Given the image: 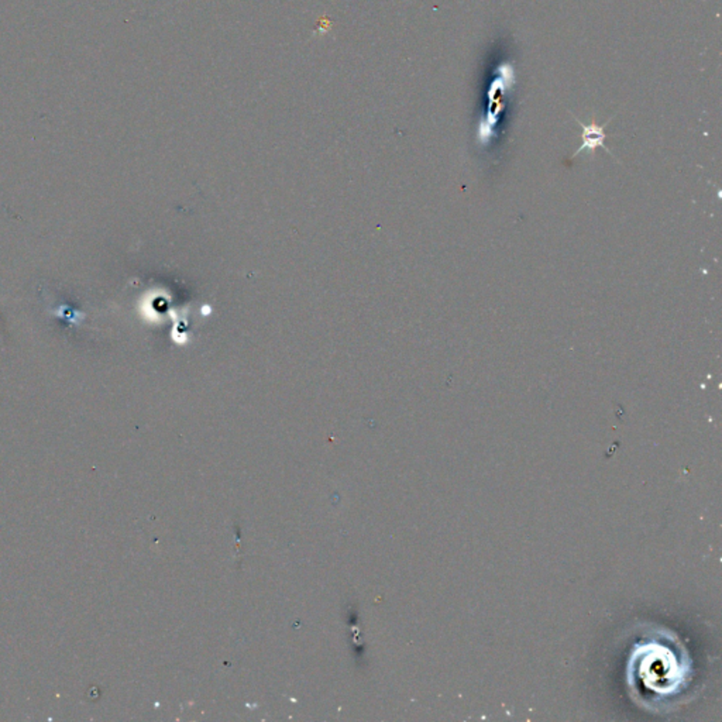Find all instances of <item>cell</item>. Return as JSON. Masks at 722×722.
<instances>
[{
  "label": "cell",
  "instance_id": "6da1fadb",
  "mask_svg": "<svg viewBox=\"0 0 722 722\" xmlns=\"http://www.w3.org/2000/svg\"><path fill=\"white\" fill-rule=\"evenodd\" d=\"M648 643L639 653V665L635 666L633 677H641L646 690L653 694L667 696L675 693L686 673L682 659L662 645H658V653L653 642Z\"/></svg>",
  "mask_w": 722,
  "mask_h": 722
},
{
  "label": "cell",
  "instance_id": "7a4b0ae2",
  "mask_svg": "<svg viewBox=\"0 0 722 722\" xmlns=\"http://www.w3.org/2000/svg\"><path fill=\"white\" fill-rule=\"evenodd\" d=\"M575 119L577 120L578 125H580V126H581V129H582V135H581L582 145H581V147L578 148L577 151L572 155V158H576L578 154H580V152H582V151H588L591 155H594V154H595V150H597L598 147H602L607 152H609V154H611V151H609V150L605 147V145H604V142H605V139H607V135H605L604 129H605V126L609 123V120H608L605 125H597V123H595V120H594V118H592V119H591V123L584 125V123H581V122L578 120L577 118H575Z\"/></svg>",
  "mask_w": 722,
  "mask_h": 722
}]
</instances>
